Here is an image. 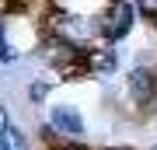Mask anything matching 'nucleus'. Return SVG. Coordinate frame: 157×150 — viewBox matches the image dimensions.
<instances>
[{"mask_svg": "<svg viewBox=\"0 0 157 150\" xmlns=\"http://www.w3.org/2000/svg\"><path fill=\"white\" fill-rule=\"evenodd\" d=\"M45 35L59 42H70L77 49H87L94 39H101V21L98 17H77L70 11H52L45 17Z\"/></svg>", "mask_w": 157, "mask_h": 150, "instance_id": "1", "label": "nucleus"}, {"mask_svg": "<svg viewBox=\"0 0 157 150\" xmlns=\"http://www.w3.org/2000/svg\"><path fill=\"white\" fill-rule=\"evenodd\" d=\"M98 21H101V39H105V42H122L126 35L133 32V25H136L133 0H112L108 11L101 14Z\"/></svg>", "mask_w": 157, "mask_h": 150, "instance_id": "2", "label": "nucleus"}, {"mask_svg": "<svg viewBox=\"0 0 157 150\" xmlns=\"http://www.w3.org/2000/svg\"><path fill=\"white\" fill-rule=\"evenodd\" d=\"M126 94L140 112L157 108V70L154 67H133L126 77Z\"/></svg>", "mask_w": 157, "mask_h": 150, "instance_id": "3", "label": "nucleus"}, {"mask_svg": "<svg viewBox=\"0 0 157 150\" xmlns=\"http://www.w3.org/2000/svg\"><path fill=\"white\" fill-rule=\"evenodd\" d=\"M49 126L59 140H84L87 126H84V115L77 112V105H52L49 108Z\"/></svg>", "mask_w": 157, "mask_h": 150, "instance_id": "4", "label": "nucleus"}, {"mask_svg": "<svg viewBox=\"0 0 157 150\" xmlns=\"http://www.w3.org/2000/svg\"><path fill=\"white\" fill-rule=\"evenodd\" d=\"M115 67H119V56H115V49H108V45L87 49V56H84V70L94 73V77H112Z\"/></svg>", "mask_w": 157, "mask_h": 150, "instance_id": "5", "label": "nucleus"}, {"mask_svg": "<svg viewBox=\"0 0 157 150\" xmlns=\"http://www.w3.org/2000/svg\"><path fill=\"white\" fill-rule=\"evenodd\" d=\"M49 91H52L49 80H32V84H28V101H32V105H39V101L49 98Z\"/></svg>", "mask_w": 157, "mask_h": 150, "instance_id": "6", "label": "nucleus"}, {"mask_svg": "<svg viewBox=\"0 0 157 150\" xmlns=\"http://www.w3.org/2000/svg\"><path fill=\"white\" fill-rule=\"evenodd\" d=\"M14 60H17V52L7 42V21H0V63H14Z\"/></svg>", "mask_w": 157, "mask_h": 150, "instance_id": "7", "label": "nucleus"}, {"mask_svg": "<svg viewBox=\"0 0 157 150\" xmlns=\"http://www.w3.org/2000/svg\"><path fill=\"white\" fill-rule=\"evenodd\" d=\"M7 133H11V147H14V150H28V136H25V133H21V129H17L14 122L7 126Z\"/></svg>", "mask_w": 157, "mask_h": 150, "instance_id": "8", "label": "nucleus"}, {"mask_svg": "<svg viewBox=\"0 0 157 150\" xmlns=\"http://www.w3.org/2000/svg\"><path fill=\"white\" fill-rule=\"evenodd\" d=\"M133 7H136V14H147L150 21L157 17V0H133Z\"/></svg>", "mask_w": 157, "mask_h": 150, "instance_id": "9", "label": "nucleus"}, {"mask_svg": "<svg viewBox=\"0 0 157 150\" xmlns=\"http://www.w3.org/2000/svg\"><path fill=\"white\" fill-rule=\"evenodd\" d=\"M49 150H91V147L84 143V140H56Z\"/></svg>", "mask_w": 157, "mask_h": 150, "instance_id": "10", "label": "nucleus"}, {"mask_svg": "<svg viewBox=\"0 0 157 150\" xmlns=\"http://www.w3.org/2000/svg\"><path fill=\"white\" fill-rule=\"evenodd\" d=\"M101 150H133V147H101Z\"/></svg>", "mask_w": 157, "mask_h": 150, "instance_id": "11", "label": "nucleus"}, {"mask_svg": "<svg viewBox=\"0 0 157 150\" xmlns=\"http://www.w3.org/2000/svg\"><path fill=\"white\" fill-rule=\"evenodd\" d=\"M150 150H157V143H154V147H150Z\"/></svg>", "mask_w": 157, "mask_h": 150, "instance_id": "12", "label": "nucleus"}, {"mask_svg": "<svg viewBox=\"0 0 157 150\" xmlns=\"http://www.w3.org/2000/svg\"><path fill=\"white\" fill-rule=\"evenodd\" d=\"M154 25H157V17H154Z\"/></svg>", "mask_w": 157, "mask_h": 150, "instance_id": "13", "label": "nucleus"}]
</instances>
